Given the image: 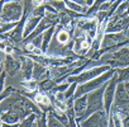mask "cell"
<instances>
[{"mask_svg":"<svg viewBox=\"0 0 129 127\" xmlns=\"http://www.w3.org/2000/svg\"><path fill=\"white\" fill-rule=\"evenodd\" d=\"M19 13H20V8L18 5L15 4L7 5L4 9V19H17L19 17Z\"/></svg>","mask_w":129,"mask_h":127,"instance_id":"obj_1","label":"cell"},{"mask_svg":"<svg viewBox=\"0 0 129 127\" xmlns=\"http://www.w3.org/2000/svg\"><path fill=\"white\" fill-rule=\"evenodd\" d=\"M125 127H129V118L125 121Z\"/></svg>","mask_w":129,"mask_h":127,"instance_id":"obj_6","label":"cell"},{"mask_svg":"<svg viewBox=\"0 0 129 127\" xmlns=\"http://www.w3.org/2000/svg\"><path fill=\"white\" fill-rule=\"evenodd\" d=\"M69 39V34L66 33V32H61L59 34H58V41L59 42H66Z\"/></svg>","mask_w":129,"mask_h":127,"instance_id":"obj_3","label":"cell"},{"mask_svg":"<svg viewBox=\"0 0 129 127\" xmlns=\"http://www.w3.org/2000/svg\"><path fill=\"white\" fill-rule=\"evenodd\" d=\"M4 127H14V126H7V124H5V126H4Z\"/></svg>","mask_w":129,"mask_h":127,"instance_id":"obj_7","label":"cell"},{"mask_svg":"<svg viewBox=\"0 0 129 127\" xmlns=\"http://www.w3.org/2000/svg\"><path fill=\"white\" fill-rule=\"evenodd\" d=\"M84 105H85V99H80V100H77V103H76V111L80 112V111L84 108Z\"/></svg>","mask_w":129,"mask_h":127,"instance_id":"obj_4","label":"cell"},{"mask_svg":"<svg viewBox=\"0 0 129 127\" xmlns=\"http://www.w3.org/2000/svg\"><path fill=\"white\" fill-rule=\"evenodd\" d=\"M30 122H32V118H29V119H27L23 124H22V127H30Z\"/></svg>","mask_w":129,"mask_h":127,"instance_id":"obj_5","label":"cell"},{"mask_svg":"<svg viewBox=\"0 0 129 127\" xmlns=\"http://www.w3.org/2000/svg\"><path fill=\"white\" fill-rule=\"evenodd\" d=\"M99 119H100V117L98 116V114H95L94 117H91L87 122H85V127H92V126H98V123H99Z\"/></svg>","mask_w":129,"mask_h":127,"instance_id":"obj_2","label":"cell"}]
</instances>
